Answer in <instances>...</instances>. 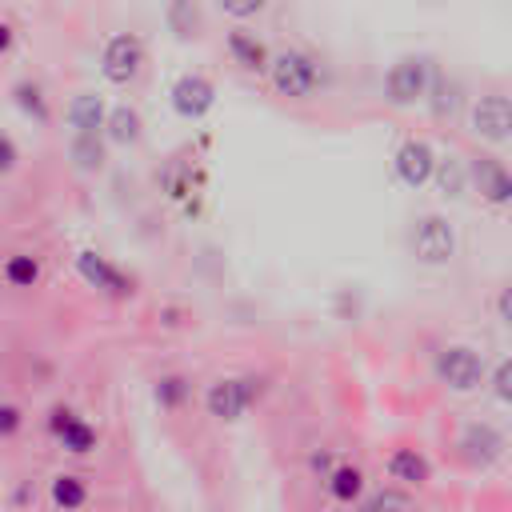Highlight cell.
<instances>
[{
  "mask_svg": "<svg viewBox=\"0 0 512 512\" xmlns=\"http://www.w3.org/2000/svg\"><path fill=\"white\" fill-rule=\"evenodd\" d=\"M48 504H52V508H84V504H88V484H84V476H76V472H56V476L48 480Z\"/></svg>",
  "mask_w": 512,
  "mask_h": 512,
  "instance_id": "cell-23",
  "label": "cell"
},
{
  "mask_svg": "<svg viewBox=\"0 0 512 512\" xmlns=\"http://www.w3.org/2000/svg\"><path fill=\"white\" fill-rule=\"evenodd\" d=\"M56 444H60L68 456H88V452H96V444H100V432H96V428H92L84 416H72V420L60 428Z\"/></svg>",
  "mask_w": 512,
  "mask_h": 512,
  "instance_id": "cell-24",
  "label": "cell"
},
{
  "mask_svg": "<svg viewBox=\"0 0 512 512\" xmlns=\"http://www.w3.org/2000/svg\"><path fill=\"white\" fill-rule=\"evenodd\" d=\"M384 468H388L392 484H404V488H424L432 480V464L420 448H392Z\"/></svg>",
  "mask_w": 512,
  "mask_h": 512,
  "instance_id": "cell-13",
  "label": "cell"
},
{
  "mask_svg": "<svg viewBox=\"0 0 512 512\" xmlns=\"http://www.w3.org/2000/svg\"><path fill=\"white\" fill-rule=\"evenodd\" d=\"M72 416H76V408H68V404H52V408H48V416H44V428H48V436L56 440V436H60V428H64Z\"/></svg>",
  "mask_w": 512,
  "mask_h": 512,
  "instance_id": "cell-31",
  "label": "cell"
},
{
  "mask_svg": "<svg viewBox=\"0 0 512 512\" xmlns=\"http://www.w3.org/2000/svg\"><path fill=\"white\" fill-rule=\"evenodd\" d=\"M0 140H4V132H0Z\"/></svg>",
  "mask_w": 512,
  "mask_h": 512,
  "instance_id": "cell-36",
  "label": "cell"
},
{
  "mask_svg": "<svg viewBox=\"0 0 512 512\" xmlns=\"http://www.w3.org/2000/svg\"><path fill=\"white\" fill-rule=\"evenodd\" d=\"M424 104L432 108V116H436L440 124H444V120H452V116L460 112V84H456V80H448L444 72H436V68H432V84H428Z\"/></svg>",
  "mask_w": 512,
  "mask_h": 512,
  "instance_id": "cell-21",
  "label": "cell"
},
{
  "mask_svg": "<svg viewBox=\"0 0 512 512\" xmlns=\"http://www.w3.org/2000/svg\"><path fill=\"white\" fill-rule=\"evenodd\" d=\"M488 384H492V396H496L500 404H512V356H508V360H500V364L492 368Z\"/></svg>",
  "mask_w": 512,
  "mask_h": 512,
  "instance_id": "cell-28",
  "label": "cell"
},
{
  "mask_svg": "<svg viewBox=\"0 0 512 512\" xmlns=\"http://www.w3.org/2000/svg\"><path fill=\"white\" fill-rule=\"evenodd\" d=\"M432 84V60L428 56H400L384 76V100L392 108H416L424 104Z\"/></svg>",
  "mask_w": 512,
  "mask_h": 512,
  "instance_id": "cell-5",
  "label": "cell"
},
{
  "mask_svg": "<svg viewBox=\"0 0 512 512\" xmlns=\"http://www.w3.org/2000/svg\"><path fill=\"white\" fill-rule=\"evenodd\" d=\"M224 48H228V56H232V64H236V68L256 72V76H264V72H268L272 52H268V48H264V40H256L252 32L232 28V32L224 36Z\"/></svg>",
  "mask_w": 512,
  "mask_h": 512,
  "instance_id": "cell-14",
  "label": "cell"
},
{
  "mask_svg": "<svg viewBox=\"0 0 512 512\" xmlns=\"http://www.w3.org/2000/svg\"><path fill=\"white\" fill-rule=\"evenodd\" d=\"M144 60H148L144 40L132 36V32H116V36H108L104 48H100V76H104L108 84L124 88V84H132V80L144 72Z\"/></svg>",
  "mask_w": 512,
  "mask_h": 512,
  "instance_id": "cell-6",
  "label": "cell"
},
{
  "mask_svg": "<svg viewBox=\"0 0 512 512\" xmlns=\"http://www.w3.org/2000/svg\"><path fill=\"white\" fill-rule=\"evenodd\" d=\"M432 180L440 184V192L444 196H464L468 192V164L464 160H440L436 156V172H432Z\"/></svg>",
  "mask_w": 512,
  "mask_h": 512,
  "instance_id": "cell-25",
  "label": "cell"
},
{
  "mask_svg": "<svg viewBox=\"0 0 512 512\" xmlns=\"http://www.w3.org/2000/svg\"><path fill=\"white\" fill-rule=\"evenodd\" d=\"M504 436L500 428H492L488 420H472L460 428V440H456V452L468 468H492L500 456H504Z\"/></svg>",
  "mask_w": 512,
  "mask_h": 512,
  "instance_id": "cell-10",
  "label": "cell"
},
{
  "mask_svg": "<svg viewBox=\"0 0 512 512\" xmlns=\"http://www.w3.org/2000/svg\"><path fill=\"white\" fill-rule=\"evenodd\" d=\"M468 132L484 144H508L512 140V96L484 92L468 108Z\"/></svg>",
  "mask_w": 512,
  "mask_h": 512,
  "instance_id": "cell-7",
  "label": "cell"
},
{
  "mask_svg": "<svg viewBox=\"0 0 512 512\" xmlns=\"http://www.w3.org/2000/svg\"><path fill=\"white\" fill-rule=\"evenodd\" d=\"M268 84L284 100H312L324 88V64L304 48H280L268 60Z\"/></svg>",
  "mask_w": 512,
  "mask_h": 512,
  "instance_id": "cell-1",
  "label": "cell"
},
{
  "mask_svg": "<svg viewBox=\"0 0 512 512\" xmlns=\"http://www.w3.org/2000/svg\"><path fill=\"white\" fill-rule=\"evenodd\" d=\"M16 48V28L8 20H0V56H8Z\"/></svg>",
  "mask_w": 512,
  "mask_h": 512,
  "instance_id": "cell-34",
  "label": "cell"
},
{
  "mask_svg": "<svg viewBox=\"0 0 512 512\" xmlns=\"http://www.w3.org/2000/svg\"><path fill=\"white\" fill-rule=\"evenodd\" d=\"M24 428V412H20V404H0V440H8V436H16Z\"/></svg>",
  "mask_w": 512,
  "mask_h": 512,
  "instance_id": "cell-30",
  "label": "cell"
},
{
  "mask_svg": "<svg viewBox=\"0 0 512 512\" xmlns=\"http://www.w3.org/2000/svg\"><path fill=\"white\" fill-rule=\"evenodd\" d=\"M12 104L32 120V124H48L52 120V104L44 96V88L36 80H16L12 84Z\"/></svg>",
  "mask_w": 512,
  "mask_h": 512,
  "instance_id": "cell-22",
  "label": "cell"
},
{
  "mask_svg": "<svg viewBox=\"0 0 512 512\" xmlns=\"http://www.w3.org/2000/svg\"><path fill=\"white\" fill-rule=\"evenodd\" d=\"M140 136H144L140 112L132 104H112L104 116V140L116 148H132V144H140Z\"/></svg>",
  "mask_w": 512,
  "mask_h": 512,
  "instance_id": "cell-17",
  "label": "cell"
},
{
  "mask_svg": "<svg viewBox=\"0 0 512 512\" xmlns=\"http://www.w3.org/2000/svg\"><path fill=\"white\" fill-rule=\"evenodd\" d=\"M392 172H396V180H400L404 188H424V184L432 180V172H436V152H432V144L420 140V136H408V140L396 148V156H392Z\"/></svg>",
  "mask_w": 512,
  "mask_h": 512,
  "instance_id": "cell-12",
  "label": "cell"
},
{
  "mask_svg": "<svg viewBox=\"0 0 512 512\" xmlns=\"http://www.w3.org/2000/svg\"><path fill=\"white\" fill-rule=\"evenodd\" d=\"M104 116H108V104L96 92H76L64 108V120L72 132H104Z\"/></svg>",
  "mask_w": 512,
  "mask_h": 512,
  "instance_id": "cell-16",
  "label": "cell"
},
{
  "mask_svg": "<svg viewBox=\"0 0 512 512\" xmlns=\"http://www.w3.org/2000/svg\"><path fill=\"white\" fill-rule=\"evenodd\" d=\"M68 160H72V168L84 172V176L104 172V164H108V140H104V132H72V140H68Z\"/></svg>",
  "mask_w": 512,
  "mask_h": 512,
  "instance_id": "cell-15",
  "label": "cell"
},
{
  "mask_svg": "<svg viewBox=\"0 0 512 512\" xmlns=\"http://www.w3.org/2000/svg\"><path fill=\"white\" fill-rule=\"evenodd\" d=\"M408 252L428 264V268H440L456 256V228L448 224V216L440 212H424L412 220V232H408Z\"/></svg>",
  "mask_w": 512,
  "mask_h": 512,
  "instance_id": "cell-4",
  "label": "cell"
},
{
  "mask_svg": "<svg viewBox=\"0 0 512 512\" xmlns=\"http://www.w3.org/2000/svg\"><path fill=\"white\" fill-rule=\"evenodd\" d=\"M76 272H80V280L88 288H96L100 296H112V300H128L136 292V280L124 268H116L108 256H100L96 248H80L76 252Z\"/></svg>",
  "mask_w": 512,
  "mask_h": 512,
  "instance_id": "cell-9",
  "label": "cell"
},
{
  "mask_svg": "<svg viewBox=\"0 0 512 512\" xmlns=\"http://www.w3.org/2000/svg\"><path fill=\"white\" fill-rule=\"evenodd\" d=\"M324 488L336 504H360V496L368 492V480L356 464H336V468L324 472Z\"/></svg>",
  "mask_w": 512,
  "mask_h": 512,
  "instance_id": "cell-18",
  "label": "cell"
},
{
  "mask_svg": "<svg viewBox=\"0 0 512 512\" xmlns=\"http://www.w3.org/2000/svg\"><path fill=\"white\" fill-rule=\"evenodd\" d=\"M168 100H172V112H176V116L200 120V116H208L212 104H216V84H212L204 72H184V76L172 80Z\"/></svg>",
  "mask_w": 512,
  "mask_h": 512,
  "instance_id": "cell-11",
  "label": "cell"
},
{
  "mask_svg": "<svg viewBox=\"0 0 512 512\" xmlns=\"http://www.w3.org/2000/svg\"><path fill=\"white\" fill-rule=\"evenodd\" d=\"M264 396V376H216L204 388V408L212 420H240L256 400Z\"/></svg>",
  "mask_w": 512,
  "mask_h": 512,
  "instance_id": "cell-3",
  "label": "cell"
},
{
  "mask_svg": "<svg viewBox=\"0 0 512 512\" xmlns=\"http://www.w3.org/2000/svg\"><path fill=\"white\" fill-rule=\"evenodd\" d=\"M12 168H16V144L4 136L0 140V172H12Z\"/></svg>",
  "mask_w": 512,
  "mask_h": 512,
  "instance_id": "cell-33",
  "label": "cell"
},
{
  "mask_svg": "<svg viewBox=\"0 0 512 512\" xmlns=\"http://www.w3.org/2000/svg\"><path fill=\"white\" fill-rule=\"evenodd\" d=\"M188 400V380L184 376H160L156 380V404L160 408H180Z\"/></svg>",
  "mask_w": 512,
  "mask_h": 512,
  "instance_id": "cell-27",
  "label": "cell"
},
{
  "mask_svg": "<svg viewBox=\"0 0 512 512\" xmlns=\"http://www.w3.org/2000/svg\"><path fill=\"white\" fill-rule=\"evenodd\" d=\"M164 24L176 40H196L204 32V12L200 0H168L164 4Z\"/></svg>",
  "mask_w": 512,
  "mask_h": 512,
  "instance_id": "cell-19",
  "label": "cell"
},
{
  "mask_svg": "<svg viewBox=\"0 0 512 512\" xmlns=\"http://www.w3.org/2000/svg\"><path fill=\"white\" fill-rule=\"evenodd\" d=\"M268 8V0H220V12L232 16V20H252Z\"/></svg>",
  "mask_w": 512,
  "mask_h": 512,
  "instance_id": "cell-29",
  "label": "cell"
},
{
  "mask_svg": "<svg viewBox=\"0 0 512 512\" xmlns=\"http://www.w3.org/2000/svg\"><path fill=\"white\" fill-rule=\"evenodd\" d=\"M432 372L436 380L456 392V396H468V392H480L488 384V364L484 356L472 348V344H444L432 360Z\"/></svg>",
  "mask_w": 512,
  "mask_h": 512,
  "instance_id": "cell-2",
  "label": "cell"
},
{
  "mask_svg": "<svg viewBox=\"0 0 512 512\" xmlns=\"http://www.w3.org/2000/svg\"><path fill=\"white\" fill-rule=\"evenodd\" d=\"M360 504L364 508H412L416 504V492L412 488H404V484H392V488H376V492H364L360 496Z\"/></svg>",
  "mask_w": 512,
  "mask_h": 512,
  "instance_id": "cell-26",
  "label": "cell"
},
{
  "mask_svg": "<svg viewBox=\"0 0 512 512\" xmlns=\"http://www.w3.org/2000/svg\"><path fill=\"white\" fill-rule=\"evenodd\" d=\"M464 164H468V188H472L484 204H492V208H512V168H508L504 160L480 152V156H472V160H464Z\"/></svg>",
  "mask_w": 512,
  "mask_h": 512,
  "instance_id": "cell-8",
  "label": "cell"
},
{
  "mask_svg": "<svg viewBox=\"0 0 512 512\" xmlns=\"http://www.w3.org/2000/svg\"><path fill=\"white\" fill-rule=\"evenodd\" d=\"M496 316H500V324H504V328H512V280L496 292Z\"/></svg>",
  "mask_w": 512,
  "mask_h": 512,
  "instance_id": "cell-32",
  "label": "cell"
},
{
  "mask_svg": "<svg viewBox=\"0 0 512 512\" xmlns=\"http://www.w3.org/2000/svg\"><path fill=\"white\" fill-rule=\"evenodd\" d=\"M308 464H312V472H320V476H324V472L332 468V456H328V448H320V452H312V460H308Z\"/></svg>",
  "mask_w": 512,
  "mask_h": 512,
  "instance_id": "cell-35",
  "label": "cell"
},
{
  "mask_svg": "<svg viewBox=\"0 0 512 512\" xmlns=\"http://www.w3.org/2000/svg\"><path fill=\"white\" fill-rule=\"evenodd\" d=\"M0 276H4V284H8V288L28 292V288H36V284H40L44 264H40V256H32V252H8V256H4V264H0Z\"/></svg>",
  "mask_w": 512,
  "mask_h": 512,
  "instance_id": "cell-20",
  "label": "cell"
}]
</instances>
